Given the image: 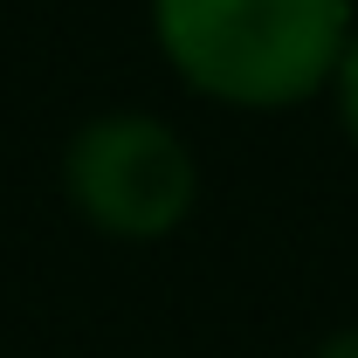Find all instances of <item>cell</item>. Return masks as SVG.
<instances>
[{
    "mask_svg": "<svg viewBox=\"0 0 358 358\" xmlns=\"http://www.w3.org/2000/svg\"><path fill=\"white\" fill-rule=\"evenodd\" d=\"M352 0H152V42L186 90L227 110H296L331 90Z\"/></svg>",
    "mask_w": 358,
    "mask_h": 358,
    "instance_id": "6da1fadb",
    "label": "cell"
},
{
    "mask_svg": "<svg viewBox=\"0 0 358 358\" xmlns=\"http://www.w3.org/2000/svg\"><path fill=\"white\" fill-rule=\"evenodd\" d=\"M331 96H338V124H345V138H352V152H358V28H352V42H345L338 76H331Z\"/></svg>",
    "mask_w": 358,
    "mask_h": 358,
    "instance_id": "3957f363",
    "label": "cell"
},
{
    "mask_svg": "<svg viewBox=\"0 0 358 358\" xmlns=\"http://www.w3.org/2000/svg\"><path fill=\"white\" fill-rule=\"evenodd\" d=\"M62 200L110 241H166L200 207V159L152 110H96L62 145Z\"/></svg>",
    "mask_w": 358,
    "mask_h": 358,
    "instance_id": "7a4b0ae2",
    "label": "cell"
},
{
    "mask_svg": "<svg viewBox=\"0 0 358 358\" xmlns=\"http://www.w3.org/2000/svg\"><path fill=\"white\" fill-rule=\"evenodd\" d=\"M310 358H358V324H345V331H331L324 345H317Z\"/></svg>",
    "mask_w": 358,
    "mask_h": 358,
    "instance_id": "277c9868",
    "label": "cell"
}]
</instances>
